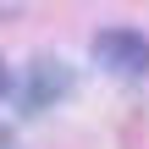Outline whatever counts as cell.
Returning <instances> with one entry per match:
<instances>
[{
    "label": "cell",
    "mask_w": 149,
    "mask_h": 149,
    "mask_svg": "<svg viewBox=\"0 0 149 149\" xmlns=\"http://www.w3.org/2000/svg\"><path fill=\"white\" fill-rule=\"evenodd\" d=\"M94 61L111 77H144L149 72V39L133 33V28H105L94 39Z\"/></svg>",
    "instance_id": "cell-1"
},
{
    "label": "cell",
    "mask_w": 149,
    "mask_h": 149,
    "mask_svg": "<svg viewBox=\"0 0 149 149\" xmlns=\"http://www.w3.org/2000/svg\"><path fill=\"white\" fill-rule=\"evenodd\" d=\"M66 88H72V72H66L61 61H33L28 83L17 88V105H22V111H44V105H55Z\"/></svg>",
    "instance_id": "cell-2"
}]
</instances>
